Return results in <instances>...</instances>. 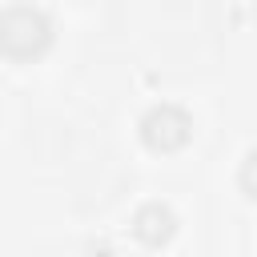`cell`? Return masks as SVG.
<instances>
[{"mask_svg": "<svg viewBox=\"0 0 257 257\" xmlns=\"http://www.w3.org/2000/svg\"><path fill=\"white\" fill-rule=\"evenodd\" d=\"M52 44V24L40 8L12 4L0 12V52L8 60H36Z\"/></svg>", "mask_w": 257, "mask_h": 257, "instance_id": "6da1fadb", "label": "cell"}, {"mask_svg": "<svg viewBox=\"0 0 257 257\" xmlns=\"http://www.w3.org/2000/svg\"><path fill=\"white\" fill-rule=\"evenodd\" d=\"M193 137V116L181 104H153L141 116V141L153 153H177Z\"/></svg>", "mask_w": 257, "mask_h": 257, "instance_id": "7a4b0ae2", "label": "cell"}, {"mask_svg": "<svg viewBox=\"0 0 257 257\" xmlns=\"http://www.w3.org/2000/svg\"><path fill=\"white\" fill-rule=\"evenodd\" d=\"M133 233H137L141 245L157 249V245H165V241L177 233V213H173L169 205H161V201H149V205L137 209V217H133Z\"/></svg>", "mask_w": 257, "mask_h": 257, "instance_id": "3957f363", "label": "cell"}, {"mask_svg": "<svg viewBox=\"0 0 257 257\" xmlns=\"http://www.w3.org/2000/svg\"><path fill=\"white\" fill-rule=\"evenodd\" d=\"M237 181H241V189H245L249 197H257V153H249V157L241 161V173H237Z\"/></svg>", "mask_w": 257, "mask_h": 257, "instance_id": "277c9868", "label": "cell"}]
</instances>
